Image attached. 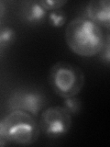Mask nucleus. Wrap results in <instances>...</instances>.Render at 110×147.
Instances as JSON below:
<instances>
[{
  "instance_id": "f03ea898",
  "label": "nucleus",
  "mask_w": 110,
  "mask_h": 147,
  "mask_svg": "<svg viewBox=\"0 0 110 147\" xmlns=\"http://www.w3.org/2000/svg\"><path fill=\"white\" fill-rule=\"evenodd\" d=\"M1 122L3 132L9 144H33L39 139L40 127L34 116L23 110H11Z\"/></svg>"
},
{
  "instance_id": "ddd939ff",
  "label": "nucleus",
  "mask_w": 110,
  "mask_h": 147,
  "mask_svg": "<svg viewBox=\"0 0 110 147\" xmlns=\"http://www.w3.org/2000/svg\"><path fill=\"white\" fill-rule=\"evenodd\" d=\"M8 144H9V142H8V141L7 140V138H6V136H5V134H4L1 122H0V146H6Z\"/></svg>"
},
{
  "instance_id": "7ed1b4c3",
  "label": "nucleus",
  "mask_w": 110,
  "mask_h": 147,
  "mask_svg": "<svg viewBox=\"0 0 110 147\" xmlns=\"http://www.w3.org/2000/svg\"><path fill=\"white\" fill-rule=\"evenodd\" d=\"M48 81L50 88L62 98L74 96L85 86V73L75 64L68 62H57L50 67Z\"/></svg>"
},
{
  "instance_id": "20e7f679",
  "label": "nucleus",
  "mask_w": 110,
  "mask_h": 147,
  "mask_svg": "<svg viewBox=\"0 0 110 147\" xmlns=\"http://www.w3.org/2000/svg\"><path fill=\"white\" fill-rule=\"evenodd\" d=\"M38 122L40 132L52 139H57L70 131L72 119L62 106H52L42 110Z\"/></svg>"
},
{
  "instance_id": "f8f14e48",
  "label": "nucleus",
  "mask_w": 110,
  "mask_h": 147,
  "mask_svg": "<svg viewBox=\"0 0 110 147\" xmlns=\"http://www.w3.org/2000/svg\"><path fill=\"white\" fill-rule=\"evenodd\" d=\"M109 51H110V36H109V33H107L105 42L98 53L101 61H102L103 63H105L107 66L109 65V63H110V52Z\"/></svg>"
},
{
  "instance_id": "423d86ee",
  "label": "nucleus",
  "mask_w": 110,
  "mask_h": 147,
  "mask_svg": "<svg viewBox=\"0 0 110 147\" xmlns=\"http://www.w3.org/2000/svg\"><path fill=\"white\" fill-rule=\"evenodd\" d=\"M85 18L101 28L110 29V2L108 0H93L87 4Z\"/></svg>"
},
{
  "instance_id": "1a4fd4ad",
  "label": "nucleus",
  "mask_w": 110,
  "mask_h": 147,
  "mask_svg": "<svg viewBox=\"0 0 110 147\" xmlns=\"http://www.w3.org/2000/svg\"><path fill=\"white\" fill-rule=\"evenodd\" d=\"M16 39V31L10 27L0 29V53L10 46Z\"/></svg>"
},
{
  "instance_id": "9d476101",
  "label": "nucleus",
  "mask_w": 110,
  "mask_h": 147,
  "mask_svg": "<svg viewBox=\"0 0 110 147\" xmlns=\"http://www.w3.org/2000/svg\"><path fill=\"white\" fill-rule=\"evenodd\" d=\"M62 107L71 115H74L82 110V101L76 98V96H70V98H63Z\"/></svg>"
},
{
  "instance_id": "4468645a",
  "label": "nucleus",
  "mask_w": 110,
  "mask_h": 147,
  "mask_svg": "<svg viewBox=\"0 0 110 147\" xmlns=\"http://www.w3.org/2000/svg\"><path fill=\"white\" fill-rule=\"evenodd\" d=\"M5 13H6V4L3 1H0V22L4 18Z\"/></svg>"
},
{
  "instance_id": "39448f33",
  "label": "nucleus",
  "mask_w": 110,
  "mask_h": 147,
  "mask_svg": "<svg viewBox=\"0 0 110 147\" xmlns=\"http://www.w3.org/2000/svg\"><path fill=\"white\" fill-rule=\"evenodd\" d=\"M46 105V99L43 94L36 90L22 89L16 91L11 95L8 100V107L11 110H23L38 116Z\"/></svg>"
},
{
  "instance_id": "9b49d317",
  "label": "nucleus",
  "mask_w": 110,
  "mask_h": 147,
  "mask_svg": "<svg viewBox=\"0 0 110 147\" xmlns=\"http://www.w3.org/2000/svg\"><path fill=\"white\" fill-rule=\"evenodd\" d=\"M40 2L48 12L62 9V7L67 3L66 0H40Z\"/></svg>"
},
{
  "instance_id": "6e6552de",
  "label": "nucleus",
  "mask_w": 110,
  "mask_h": 147,
  "mask_svg": "<svg viewBox=\"0 0 110 147\" xmlns=\"http://www.w3.org/2000/svg\"><path fill=\"white\" fill-rule=\"evenodd\" d=\"M47 20L50 26L53 28H61L66 23L67 14L62 9L49 11L47 15Z\"/></svg>"
},
{
  "instance_id": "0eeeda50",
  "label": "nucleus",
  "mask_w": 110,
  "mask_h": 147,
  "mask_svg": "<svg viewBox=\"0 0 110 147\" xmlns=\"http://www.w3.org/2000/svg\"><path fill=\"white\" fill-rule=\"evenodd\" d=\"M48 11L40 1H27L23 3L20 9L21 18L30 24H40L47 18Z\"/></svg>"
},
{
  "instance_id": "f257e3e1",
  "label": "nucleus",
  "mask_w": 110,
  "mask_h": 147,
  "mask_svg": "<svg viewBox=\"0 0 110 147\" xmlns=\"http://www.w3.org/2000/svg\"><path fill=\"white\" fill-rule=\"evenodd\" d=\"M107 36L102 28L85 17H77L66 26L64 37L72 53L82 57L98 55Z\"/></svg>"
}]
</instances>
